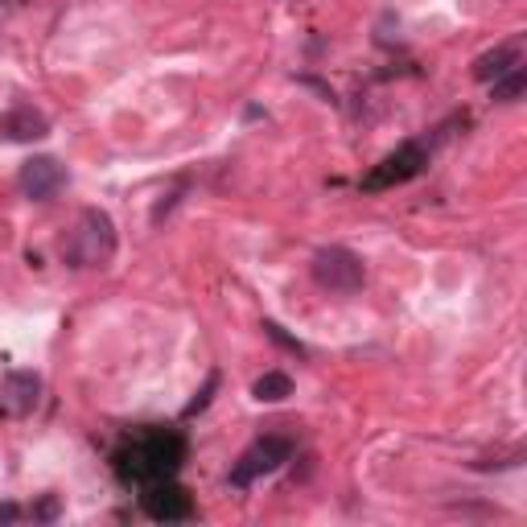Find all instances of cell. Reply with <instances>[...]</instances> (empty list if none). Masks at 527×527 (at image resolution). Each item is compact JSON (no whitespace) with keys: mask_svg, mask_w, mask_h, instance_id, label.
<instances>
[{"mask_svg":"<svg viewBox=\"0 0 527 527\" xmlns=\"http://www.w3.org/2000/svg\"><path fill=\"white\" fill-rule=\"evenodd\" d=\"M190 453V441L186 433L178 429H165V425H145L128 433L116 449H112V470L124 486H149V482H161V478H173L182 470Z\"/></svg>","mask_w":527,"mask_h":527,"instance_id":"1","label":"cell"},{"mask_svg":"<svg viewBox=\"0 0 527 527\" xmlns=\"http://www.w3.org/2000/svg\"><path fill=\"white\" fill-rule=\"evenodd\" d=\"M112 256H116V223H112L108 210L87 206L79 215V223L70 227L62 260L70 268H103V264H112Z\"/></svg>","mask_w":527,"mask_h":527,"instance_id":"2","label":"cell"},{"mask_svg":"<svg viewBox=\"0 0 527 527\" xmlns=\"http://www.w3.org/2000/svg\"><path fill=\"white\" fill-rule=\"evenodd\" d=\"M429 157H433V149L429 145H420V140H404V145L396 149V153H388L383 157L367 178L359 182L367 194H379V190H396V186H404V182H412V178H420V173L429 169Z\"/></svg>","mask_w":527,"mask_h":527,"instance_id":"3","label":"cell"},{"mask_svg":"<svg viewBox=\"0 0 527 527\" xmlns=\"http://www.w3.org/2000/svg\"><path fill=\"white\" fill-rule=\"evenodd\" d=\"M289 458H293V441H289V437H280V433H268V437L252 441L248 449L239 453V462L231 466V486H239V490H243V486H252L256 478L276 474Z\"/></svg>","mask_w":527,"mask_h":527,"instance_id":"4","label":"cell"},{"mask_svg":"<svg viewBox=\"0 0 527 527\" xmlns=\"http://www.w3.org/2000/svg\"><path fill=\"white\" fill-rule=\"evenodd\" d=\"M313 280L326 293H359L367 285V264L350 248H322L313 256Z\"/></svg>","mask_w":527,"mask_h":527,"instance_id":"5","label":"cell"},{"mask_svg":"<svg viewBox=\"0 0 527 527\" xmlns=\"http://www.w3.org/2000/svg\"><path fill=\"white\" fill-rule=\"evenodd\" d=\"M140 511L153 523H186L194 519V499L186 486H178L173 478H161V482L140 486Z\"/></svg>","mask_w":527,"mask_h":527,"instance_id":"6","label":"cell"},{"mask_svg":"<svg viewBox=\"0 0 527 527\" xmlns=\"http://www.w3.org/2000/svg\"><path fill=\"white\" fill-rule=\"evenodd\" d=\"M66 186V165L58 157H29L17 169V190L29 202H50Z\"/></svg>","mask_w":527,"mask_h":527,"instance_id":"7","label":"cell"},{"mask_svg":"<svg viewBox=\"0 0 527 527\" xmlns=\"http://www.w3.org/2000/svg\"><path fill=\"white\" fill-rule=\"evenodd\" d=\"M42 404V379L33 371H9L5 388H0V412L5 416H29Z\"/></svg>","mask_w":527,"mask_h":527,"instance_id":"8","label":"cell"},{"mask_svg":"<svg viewBox=\"0 0 527 527\" xmlns=\"http://www.w3.org/2000/svg\"><path fill=\"white\" fill-rule=\"evenodd\" d=\"M50 136V120L33 108H13L0 116V140H13V145H33V140Z\"/></svg>","mask_w":527,"mask_h":527,"instance_id":"9","label":"cell"},{"mask_svg":"<svg viewBox=\"0 0 527 527\" xmlns=\"http://www.w3.org/2000/svg\"><path fill=\"white\" fill-rule=\"evenodd\" d=\"M511 66H523V54H519V46H515V42L486 50V54L474 62V79H478V83H495L499 75H507Z\"/></svg>","mask_w":527,"mask_h":527,"instance_id":"10","label":"cell"},{"mask_svg":"<svg viewBox=\"0 0 527 527\" xmlns=\"http://www.w3.org/2000/svg\"><path fill=\"white\" fill-rule=\"evenodd\" d=\"M252 396L260 404H280V400H289L293 396V379L285 371H264L256 383H252Z\"/></svg>","mask_w":527,"mask_h":527,"instance_id":"11","label":"cell"},{"mask_svg":"<svg viewBox=\"0 0 527 527\" xmlns=\"http://www.w3.org/2000/svg\"><path fill=\"white\" fill-rule=\"evenodd\" d=\"M523 87H527V70L511 66L507 75H499L495 83H490V99H495V103H515L523 95Z\"/></svg>","mask_w":527,"mask_h":527,"instance_id":"12","label":"cell"},{"mask_svg":"<svg viewBox=\"0 0 527 527\" xmlns=\"http://www.w3.org/2000/svg\"><path fill=\"white\" fill-rule=\"evenodd\" d=\"M264 334H268L272 342H280V346H285V350H293V355H305V346H301L297 338H289V334H285V330H280L276 322H264Z\"/></svg>","mask_w":527,"mask_h":527,"instance_id":"13","label":"cell"},{"mask_svg":"<svg viewBox=\"0 0 527 527\" xmlns=\"http://www.w3.org/2000/svg\"><path fill=\"white\" fill-rule=\"evenodd\" d=\"M29 515H33V519H42V523H54V519L62 515V507H58V499H42Z\"/></svg>","mask_w":527,"mask_h":527,"instance_id":"14","label":"cell"},{"mask_svg":"<svg viewBox=\"0 0 527 527\" xmlns=\"http://www.w3.org/2000/svg\"><path fill=\"white\" fill-rule=\"evenodd\" d=\"M215 388H219V375H210V379H206V392H202V396H198V400L186 408V416H198V412L210 404V392H215Z\"/></svg>","mask_w":527,"mask_h":527,"instance_id":"15","label":"cell"},{"mask_svg":"<svg viewBox=\"0 0 527 527\" xmlns=\"http://www.w3.org/2000/svg\"><path fill=\"white\" fill-rule=\"evenodd\" d=\"M21 515H25V511H21L17 503H5V507H0V523H17Z\"/></svg>","mask_w":527,"mask_h":527,"instance_id":"16","label":"cell"}]
</instances>
